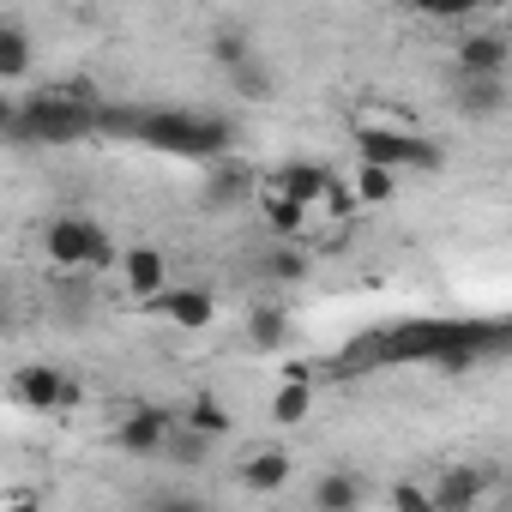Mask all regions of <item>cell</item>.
Segmentation results:
<instances>
[{"label":"cell","instance_id":"obj_30","mask_svg":"<svg viewBox=\"0 0 512 512\" xmlns=\"http://www.w3.org/2000/svg\"><path fill=\"white\" fill-rule=\"evenodd\" d=\"M0 332H7V296H0Z\"/></svg>","mask_w":512,"mask_h":512},{"label":"cell","instance_id":"obj_13","mask_svg":"<svg viewBox=\"0 0 512 512\" xmlns=\"http://www.w3.org/2000/svg\"><path fill=\"white\" fill-rule=\"evenodd\" d=\"M247 193H253V169L247 163H235L229 151L205 163V205H241Z\"/></svg>","mask_w":512,"mask_h":512},{"label":"cell","instance_id":"obj_27","mask_svg":"<svg viewBox=\"0 0 512 512\" xmlns=\"http://www.w3.org/2000/svg\"><path fill=\"white\" fill-rule=\"evenodd\" d=\"M386 500H392L398 512H434V506H428V488H416V482H398Z\"/></svg>","mask_w":512,"mask_h":512},{"label":"cell","instance_id":"obj_19","mask_svg":"<svg viewBox=\"0 0 512 512\" xmlns=\"http://www.w3.org/2000/svg\"><path fill=\"white\" fill-rule=\"evenodd\" d=\"M187 428H199V434H211V440H223L229 428H235V416H229V404L217 398V392H199V398H187V410H175Z\"/></svg>","mask_w":512,"mask_h":512},{"label":"cell","instance_id":"obj_1","mask_svg":"<svg viewBox=\"0 0 512 512\" xmlns=\"http://www.w3.org/2000/svg\"><path fill=\"white\" fill-rule=\"evenodd\" d=\"M133 139L163 151V157H187V163H211L235 145V127L223 115H199V109H145L133 121Z\"/></svg>","mask_w":512,"mask_h":512},{"label":"cell","instance_id":"obj_21","mask_svg":"<svg viewBox=\"0 0 512 512\" xmlns=\"http://www.w3.org/2000/svg\"><path fill=\"white\" fill-rule=\"evenodd\" d=\"M223 79H229V85H235V97H247V103H266V97L278 91V73H272L260 55H247V61H241V67H229Z\"/></svg>","mask_w":512,"mask_h":512},{"label":"cell","instance_id":"obj_4","mask_svg":"<svg viewBox=\"0 0 512 512\" xmlns=\"http://www.w3.org/2000/svg\"><path fill=\"white\" fill-rule=\"evenodd\" d=\"M356 157L362 163H380V169H416V175H440L446 169V151L422 133H404V127H356Z\"/></svg>","mask_w":512,"mask_h":512},{"label":"cell","instance_id":"obj_10","mask_svg":"<svg viewBox=\"0 0 512 512\" xmlns=\"http://www.w3.org/2000/svg\"><path fill=\"white\" fill-rule=\"evenodd\" d=\"M452 103H458L470 121H494V115L506 109V73H464L458 91H452Z\"/></svg>","mask_w":512,"mask_h":512},{"label":"cell","instance_id":"obj_20","mask_svg":"<svg viewBox=\"0 0 512 512\" xmlns=\"http://www.w3.org/2000/svg\"><path fill=\"white\" fill-rule=\"evenodd\" d=\"M211 434H199V428H187L181 416H175V428H169V440H163V452L181 464V470H205V458H211Z\"/></svg>","mask_w":512,"mask_h":512},{"label":"cell","instance_id":"obj_3","mask_svg":"<svg viewBox=\"0 0 512 512\" xmlns=\"http://www.w3.org/2000/svg\"><path fill=\"white\" fill-rule=\"evenodd\" d=\"M43 253L55 272H109L115 266V241L97 217L85 211H61L43 223Z\"/></svg>","mask_w":512,"mask_h":512},{"label":"cell","instance_id":"obj_8","mask_svg":"<svg viewBox=\"0 0 512 512\" xmlns=\"http://www.w3.org/2000/svg\"><path fill=\"white\" fill-rule=\"evenodd\" d=\"M169 428H175V410H163V404H139V410H127V422L115 428V446L145 458V452H163Z\"/></svg>","mask_w":512,"mask_h":512},{"label":"cell","instance_id":"obj_18","mask_svg":"<svg viewBox=\"0 0 512 512\" xmlns=\"http://www.w3.org/2000/svg\"><path fill=\"white\" fill-rule=\"evenodd\" d=\"M31 67H37V43H31V31L25 25H0V79H31Z\"/></svg>","mask_w":512,"mask_h":512},{"label":"cell","instance_id":"obj_22","mask_svg":"<svg viewBox=\"0 0 512 512\" xmlns=\"http://www.w3.org/2000/svg\"><path fill=\"white\" fill-rule=\"evenodd\" d=\"M247 344L266 350V356L284 350V344H290V314H284V308H253V314H247Z\"/></svg>","mask_w":512,"mask_h":512},{"label":"cell","instance_id":"obj_17","mask_svg":"<svg viewBox=\"0 0 512 512\" xmlns=\"http://www.w3.org/2000/svg\"><path fill=\"white\" fill-rule=\"evenodd\" d=\"M362 500H368V482L350 476V470H326V476L314 482V506H320V512H356Z\"/></svg>","mask_w":512,"mask_h":512},{"label":"cell","instance_id":"obj_12","mask_svg":"<svg viewBox=\"0 0 512 512\" xmlns=\"http://www.w3.org/2000/svg\"><path fill=\"white\" fill-rule=\"evenodd\" d=\"M272 187H278V193H290V199H302L308 211L332 199V175H326L320 163H308V157H296V163H284V169H272Z\"/></svg>","mask_w":512,"mask_h":512},{"label":"cell","instance_id":"obj_23","mask_svg":"<svg viewBox=\"0 0 512 512\" xmlns=\"http://www.w3.org/2000/svg\"><path fill=\"white\" fill-rule=\"evenodd\" d=\"M260 272H266L272 284H302V278H308V253L290 247V241H272L266 260H260Z\"/></svg>","mask_w":512,"mask_h":512},{"label":"cell","instance_id":"obj_25","mask_svg":"<svg viewBox=\"0 0 512 512\" xmlns=\"http://www.w3.org/2000/svg\"><path fill=\"white\" fill-rule=\"evenodd\" d=\"M247 55H253V43H247V31H241V25H217V31H211V61H217L223 73H229V67H241Z\"/></svg>","mask_w":512,"mask_h":512},{"label":"cell","instance_id":"obj_11","mask_svg":"<svg viewBox=\"0 0 512 512\" xmlns=\"http://www.w3.org/2000/svg\"><path fill=\"white\" fill-rule=\"evenodd\" d=\"M290 470H296V458H290L284 446H266V452H247L235 476H241L247 494H278V488L290 482Z\"/></svg>","mask_w":512,"mask_h":512},{"label":"cell","instance_id":"obj_5","mask_svg":"<svg viewBox=\"0 0 512 512\" xmlns=\"http://www.w3.org/2000/svg\"><path fill=\"white\" fill-rule=\"evenodd\" d=\"M151 302H157L163 320H175L181 332H205V326L217 320V296H211L205 284H163Z\"/></svg>","mask_w":512,"mask_h":512},{"label":"cell","instance_id":"obj_7","mask_svg":"<svg viewBox=\"0 0 512 512\" xmlns=\"http://www.w3.org/2000/svg\"><path fill=\"white\" fill-rule=\"evenodd\" d=\"M115 266H121V284H127L133 302H151L169 284V253L163 247H127V253H115Z\"/></svg>","mask_w":512,"mask_h":512},{"label":"cell","instance_id":"obj_2","mask_svg":"<svg viewBox=\"0 0 512 512\" xmlns=\"http://www.w3.org/2000/svg\"><path fill=\"white\" fill-rule=\"evenodd\" d=\"M97 133V103H79L73 91H37L19 103V127L13 139H31V145H79Z\"/></svg>","mask_w":512,"mask_h":512},{"label":"cell","instance_id":"obj_26","mask_svg":"<svg viewBox=\"0 0 512 512\" xmlns=\"http://www.w3.org/2000/svg\"><path fill=\"white\" fill-rule=\"evenodd\" d=\"M404 7L422 13V19H446V25H452V19H470L482 0H404Z\"/></svg>","mask_w":512,"mask_h":512},{"label":"cell","instance_id":"obj_15","mask_svg":"<svg viewBox=\"0 0 512 512\" xmlns=\"http://www.w3.org/2000/svg\"><path fill=\"white\" fill-rule=\"evenodd\" d=\"M260 211H266V229H272V241H302V229H308V217H314L302 199L278 193L272 181L260 187Z\"/></svg>","mask_w":512,"mask_h":512},{"label":"cell","instance_id":"obj_6","mask_svg":"<svg viewBox=\"0 0 512 512\" xmlns=\"http://www.w3.org/2000/svg\"><path fill=\"white\" fill-rule=\"evenodd\" d=\"M488 494V470L482 464H452L434 488H428V506L434 512H476Z\"/></svg>","mask_w":512,"mask_h":512},{"label":"cell","instance_id":"obj_16","mask_svg":"<svg viewBox=\"0 0 512 512\" xmlns=\"http://www.w3.org/2000/svg\"><path fill=\"white\" fill-rule=\"evenodd\" d=\"M308 416H314V380L284 374L278 392H272V422H278V428H302Z\"/></svg>","mask_w":512,"mask_h":512},{"label":"cell","instance_id":"obj_28","mask_svg":"<svg viewBox=\"0 0 512 512\" xmlns=\"http://www.w3.org/2000/svg\"><path fill=\"white\" fill-rule=\"evenodd\" d=\"M13 127H19V103L0 91V139H13Z\"/></svg>","mask_w":512,"mask_h":512},{"label":"cell","instance_id":"obj_9","mask_svg":"<svg viewBox=\"0 0 512 512\" xmlns=\"http://www.w3.org/2000/svg\"><path fill=\"white\" fill-rule=\"evenodd\" d=\"M61 380H67V374H61L55 362H31V368L13 374V398H19L31 416H55V410H61Z\"/></svg>","mask_w":512,"mask_h":512},{"label":"cell","instance_id":"obj_14","mask_svg":"<svg viewBox=\"0 0 512 512\" xmlns=\"http://www.w3.org/2000/svg\"><path fill=\"white\" fill-rule=\"evenodd\" d=\"M512 49L500 31H464L458 37V73H506Z\"/></svg>","mask_w":512,"mask_h":512},{"label":"cell","instance_id":"obj_24","mask_svg":"<svg viewBox=\"0 0 512 512\" xmlns=\"http://www.w3.org/2000/svg\"><path fill=\"white\" fill-rule=\"evenodd\" d=\"M392 193H398V169H380V163L356 169V199L362 205H392Z\"/></svg>","mask_w":512,"mask_h":512},{"label":"cell","instance_id":"obj_29","mask_svg":"<svg viewBox=\"0 0 512 512\" xmlns=\"http://www.w3.org/2000/svg\"><path fill=\"white\" fill-rule=\"evenodd\" d=\"M73 404H85V386L79 380H61V410H73Z\"/></svg>","mask_w":512,"mask_h":512}]
</instances>
